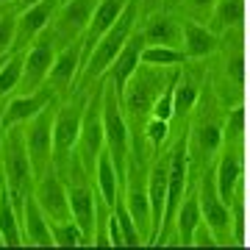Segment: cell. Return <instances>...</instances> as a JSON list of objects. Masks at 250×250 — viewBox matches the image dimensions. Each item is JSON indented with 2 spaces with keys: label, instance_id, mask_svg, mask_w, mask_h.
Segmentation results:
<instances>
[{
  "label": "cell",
  "instance_id": "obj_1",
  "mask_svg": "<svg viewBox=\"0 0 250 250\" xmlns=\"http://www.w3.org/2000/svg\"><path fill=\"white\" fill-rule=\"evenodd\" d=\"M0 161H3V178L9 184V192L14 197V206H22V195H28L36 184L34 167L28 159V147H25V131L22 125H11L3 128V145H0Z\"/></svg>",
  "mask_w": 250,
  "mask_h": 250
},
{
  "label": "cell",
  "instance_id": "obj_2",
  "mask_svg": "<svg viewBox=\"0 0 250 250\" xmlns=\"http://www.w3.org/2000/svg\"><path fill=\"white\" fill-rule=\"evenodd\" d=\"M139 0H128V6L125 11L120 14L114 25L108 28L106 34L100 36V42L92 47V53L86 56V62H83V81L92 83L95 78H100L103 72L111 70V64H114L117 53L125 47V42L131 39V34L136 31V14H139Z\"/></svg>",
  "mask_w": 250,
  "mask_h": 250
},
{
  "label": "cell",
  "instance_id": "obj_3",
  "mask_svg": "<svg viewBox=\"0 0 250 250\" xmlns=\"http://www.w3.org/2000/svg\"><path fill=\"white\" fill-rule=\"evenodd\" d=\"M103 131H106V150L111 153L117 172H120V178L125 184L131 139H128V123H125V114H123V98L111 83L103 86Z\"/></svg>",
  "mask_w": 250,
  "mask_h": 250
},
{
  "label": "cell",
  "instance_id": "obj_4",
  "mask_svg": "<svg viewBox=\"0 0 250 250\" xmlns=\"http://www.w3.org/2000/svg\"><path fill=\"white\" fill-rule=\"evenodd\" d=\"M75 150L81 156L83 170L95 175L100 153L106 150V131H103V89H98L83 106V123H81V136Z\"/></svg>",
  "mask_w": 250,
  "mask_h": 250
},
{
  "label": "cell",
  "instance_id": "obj_5",
  "mask_svg": "<svg viewBox=\"0 0 250 250\" xmlns=\"http://www.w3.org/2000/svg\"><path fill=\"white\" fill-rule=\"evenodd\" d=\"M59 100V98H56ZM56 100H50L34 120L22 123L25 131V147H28V159L34 167V175L39 178L42 172L53 164V120H56Z\"/></svg>",
  "mask_w": 250,
  "mask_h": 250
},
{
  "label": "cell",
  "instance_id": "obj_6",
  "mask_svg": "<svg viewBox=\"0 0 250 250\" xmlns=\"http://www.w3.org/2000/svg\"><path fill=\"white\" fill-rule=\"evenodd\" d=\"M56 34H42L34 45L25 50V64H22V81H20V95H31L47 86V75L56 62Z\"/></svg>",
  "mask_w": 250,
  "mask_h": 250
},
{
  "label": "cell",
  "instance_id": "obj_7",
  "mask_svg": "<svg viewBox=\"0 0 250 250\" xmlns=\"http://www.w3.org/2000/svg\"><path fill=\"white\" fill-rule=\"evenodd\" d=\"M36 203L42 206V211L50 223H67L72 220L70 211V197H67V184H64L62 172L56 164H50L34 184Z\"/></svg>",
  "mask_w": 250,
  "mask_h": 250
},
{
  "label": "cell",
  "instance_id": "obj_8",
  "mask_svg": "<svg viewBox=\"0 0 250 250\" xmlns=\"http://www.w3.org/2000/svg\"><path fill=\"white\" fill-rule=\"evenodd\" d=\"M83 106L86 100H64L56 108L53 120V164H62L78 145L81 123H83Z\"/></svg>",
  "mask_w": 250,
  "mask_h": 250
},
{
  "label": "cell",
  "instance_id": "obj_9",
  "mask_svg": "<svg viewBox=\"0 0 250 250\" xmlns=\"http://www.w3.org/2000/svg\"><path fill=\"white\" fill-rule=\"evenodd\" d=\"M123 203L128 206V211L134 217L139 233H142V236H153V208H150V195H147V181L139 175L136 161H128Z\"/></svg>",
  "mask_w": 250,
  "mask_h": 250
},
{
  "label": "cell",
  "instance_id": "obj_10",
  "mask_svg": "<svg viewBox=\"0 0 250 250\" xmlns=\"http://www.w3.org/2000/svg\"><path fill=\"white\" fill-rule=\"evenodd\" d=\"M59 3L62 0H42V3H34V6L17 11V42H14V50H28L39 36L45 34V28L50 25V20L59 11Z\"/></svg>",
  "mask_w": 250,
  "mask_h": 250
},
{
  "label": "cell",
  "instance_id": "obj_11",
  "mask_svg": "<svg viewBox=\"0 0 250 250\" xmlns=\"http://www.w3.org/2000/svg\"><path fill=\"white\" fill-rule=\"evenodd\" d=\"M20 225H22V245H31V248H56L53 231H50V220L45 217L42 206L36 203L34 189L28 195H22Z\"/></svg>",
  "mask_w": 250,
  "mask_h": 250
},
{
  "label": "cell",
  "instance_id": "obj_12",
  "mask_svg": "<svg viewBox=\"0 0 250 250\" xmlns=\"http://www.w3.org/2000/svg\"><path fill=\"white\" fill-rule=\"evenodd\" d=\"M197 197H200V211H203V223L214 231L217 239L231 236V208L225 203L220 192H217L214 175H206L197 187Z\"/></svg>",
  "mask_w": 250,
  "mask_h": 250
},
{
  "label": "cell",
  "instance_id": "obj_13",
  "mask_svg": "<svg viewBox=\"0 0 250 250\" xmlns=\"http://www.w3.org/2000/svg\"><path fill=\"white\" fill-rule=\"evenodd\" d=\"M98 3L100 0H64L56 11V36H62L64 42L83 39V31L89 28Z\"/></svg>",
  "mask_w": 250,
  "mask_h": 250
},
{
  "label": "cell",
  "instance_id": "obj_14",
  "mask_svg": "<svg viewBox=\"0 0 250 250\" xmlns=\"http://www.w3.org/2000/svg\"><path fill=\"white\" fill-rule=\"evenodd\" d=\"M145 70L134 72V78L128 81V86H125L123 92V106L131 111V114H142V111H147V108H153V103H156V98L161 95V81L153 75V70L156 67H147V64H142Z\"/></svg>",
  "mask_w": 250,
  "mask_h": 250
},
{
  "label": "cell",
  "instance_id": "obj_15",
  "mask_svg": "<svg viewBox=\"0 0 250 250\" xmlns=\"http://www.w3.org/2000/svg\"><path fill=\"white\" fill-rule=\"evenodd\" d=\"M83 67V39H75V42H67V45L56 53V62L50 67V75H47V86L59 95V92H67L72 86V81L78 75V70Z\"/></svg>",
  "mask_w": 250,
  "mask_h": 250
},
{
  "label": "cell",
  "instance_id": "obj_16",
  "mask_svg": "<svg viewBox=\"0 0 250 250\" xmlns=\"http://www.w3.org/2000/svg\"><path fill=\"white\" fill-rule=\"evenodd\" d=\"M56 95L50 86H42L39 92H31V95H17V98L6 100V108H3V128H11V125H22L28 120H34L42 108L56 100Z\"/></svg>",
  "mask_w": 250,
  "mask_h": 250
},
{
  "label": "cell",
  "instance_id": "obj_17",
  "mask_svg": "<svg viewBox=\"0 0 250 250\" xmlns=\"http://www.w3.org/2000/svg\"><path fill=\"white\" fill-rule=\"evenodd\" d=\"M170 192H167V211H164V223H172L181 208V200L187 195V172H189V156H187V142L181 139L170 156Z\"/></svg>",
  "mask_w": 250,
  "mask_h": 250
},
{
  "label": "cell",
  "instance_id": "obj_18",
  "mask_svg": "<svg viewBox=\"0 0 250 250\" xmlns=\"http://www.w3.org/2000/svg\"><path fill=\"white\" fill-rule=\"evenodd\" d=\"M142 47H145V34L134 31L131 39L125 42V47L117 53L114 64H111V78H108V83L120 92V98H123L128 81L134 78V72L139 70V64H142Z\"/></svg>",
  "mask_w": 250,
  "mask_h": 250
},
{
  "label": "cell",
  "instance_id": "obj_19",
  "mask_svg": "<svg viewBox=\"0 0 250 250\" xmlns=\"http://www.w3.org/2000/svg\"><path fill=\"white\" fill-rule=\"evenodd\" d=\"M125 6H128V0H100L98 3V9H95V14H92V20H89V28L83 31V62H86V56L92 53V47L100 42V36L120 20Z\"/></svg>",
  "mask_w": 250,
  "mask_h": 250
},
{
  "label": "cell",
  "instance_id": "obj_20",
  "mask_svg": "<svg viewBox=\"0 0 250 250\" xmlns=\"http://www.w3.org/2000/svg\"><path fill=\"white\" fill-rule=\"evenodd\" d=\"M167 192H170V167L164 161H156L147 172V195H150V208H153V236L164 225V211H167Z\"/></svg>",
  "mask_w": 250,
  "mask_h": 250
},
{
  "label": "cell",
  "instance_id": "obj_21",
  "mask_svg": "<svg viewBox=\"0 0 250 250\" xmlns=\"http://www.w3.org/2000/svg\"><path fill=\"white\" fill-rule=\"evenodd\" d=\"M145 42L147 45H170L178 47L184 42V22L172 17V14H153L145 25Z\"/></svg>",
  "mask_w": 250,
  "mask_h": 250
},
{
  "label": "cell",
  "instance_id": "obj_22",
  "mask_svg": "<svg viewBox=\"0 0 250 250\" xmlns=\"http://www.w3.org/2000/svg\"><path fill=\"white\" fill-rule=\"evenodd\" d=\"M95 181H98V195L103 197V203L111 206L114 208L117 203H120V184H123V178H120V172H117V164L114 159H111V153L103 150L98 159V167H95Z\"/></svg>",
  "mask_w": 250,
  "mask_h": 250
},
{
  "label": "cell",
  "instance_id": "obj_23",
  "mask_svg": "<svg viewBox=\"0 0 250 250\" xmlns=\"http://www.w3.org/2000/svg\"><path fill=\"white\" fill-rule=\"evenodd\" d=\"M0 236H3L6 248L22 245V225H20V214L17 206H14V197L9 192V184L3 187V195H0Z\"/></svg>",
  "mask_w": 250,
  "mask_h": 250
},
{
  "label": "cell",
  "instance_id": "obj_24",
  "mask_svg": "<svg viewBox=\"0 0 250 250\" xmlns=\"http://www.w3.org/2000/svg\"><path fill=\"white\" fill-rule=\"evenodd\" d=\"M203 223V211H200V197L197 192H187V197L181 200V208L175 214V228H178V236L184 245H192L195 239L197 225Z\"/></svg>",
  "mask_w": 250,
  "mask_h": 250
},
{
  "label": "cell",
  "instance_id": "obj_25",
  "mask_svg": "<svg viewBox=\"0 0 250 250\" xmlns=\"http://www.w3.org/2000/svg\"><path fill=\"white\" fill-rule=\"evenodd\" d=\"M239 178H242V164L233 153H225L220 164H217V175H214V184H217V192L223 197L225 203L231 206L233 197H236V187H239Z\"/></svg>",
  "mask_w": 250,
  "mask_h": 250
},
{
  "label": "cell",
  "instance_id": "obj_26",
  "mask_svg": "<svg viewBox=\"0 0 250 250\" xmlns=\"http://www.w3.org/2000/svg\"><path fill=\"white\" fill-rule=\"evenodd\" d=\"M217 47L214 34L206 25H197V22H184V42H181V50L189 56V59H203Z\"/></svg>",
  "mask_w": 250,
  "mask_h": 250
},
{
  "label": "cell",
  "instance_id": "obj_27",
  "mask_svg": "<svg viewBox=\"0 0 250 250\" xmlns=\"http://www.w3.org/2000/svg\"><path fill=\"white\" fill-rule=\"evenodd\" d=\"M22 64H25V50H17V53L9 56L6 64L0 67V100H6L11 92L20 89V81H22Z\"/></svg>",
  "mask_w": 250,
  "mask_h": 250
},
{
  "label": "cell",
  "instance_id": "obj_28",
  "mask_svg": "<svg viewBox=\"0 0 250 250\" xmlns=\"http://www.w3.org/2000/svg\"><path fill=\"white\" fill-rule=\"evenodd\" d=\"M181 62H184V50H181V47L147 45V42H145V47H142V64H147V67L164 70V67H175V64H181Z\"/></svg>",
  "mask_w": 250,
  "mask_h": 250
},
{
  "label": "cell",
  "instance_id": "obj_29",
  "mask_svg": "<svg viewBox=\"0 0 250 250\" xmlns=\"http://www.w3.org/2000/svg\"><path fill=\"white\" fill-rule=\"evenodd\" d=\"M50 231H53L56 248H78V245H86L83 231L78 228L75 220H67V223H50Z\"/></svg>",
  "mask_w": 250,
  "mask_h": 250
},
{
  "label": "cell",
  "instance_id": "obj_30",
  "mask_svg": "<svg viewBox=\"0 0 250 250\" xmlns=\"http://www.w3.org/2000/svg\"><path fill=\"white\" fill-rule=\"evenodd\" d=\"M17 42V11H3L0 14V53L9 56Z\"/></svg>",
  "mask_w": 250,
  "mask_h": 250
},
{
  "label": "cell",
  "instance_id": "obj_31",
  "mask_svg": "<svg viewBox=\"0 0 250 250\" xmlns=\"http://www.w3.org/2000/svg\"><path fill=\"white\" fill-rule=\"evenodd\" d=\"M114 214H117L120 228H123V233H125V245H139V242H142V233H139L134 217H131V211H128V206H125L123 200L114 206Z\"/></svg>",
  "mask_w": 250,
  "mask_h": 250
},
{
  "label": "cell",
  "instance_id": "obj_32",
  "mask_svg": "<svg viewBox=\"0 0 250 250\" xmlns=\"http://www.w3.org/2000/svg\"><path fill=\"white\" fill-rule=\"evenodd\" d=\"M195 139H197V147H200L206 156H211V153H217V147L223 142V131H220L217 125H200Z\"/></svg>",
  "mask_w": 250,
  "mask_h": 250
},
{
  "label": "cell",
  "instance_id": "obj_33",
  "mask_svg": "<svg viewBox=\"0 0 250 250\" xmlns=\"http://www.w3.org/2000/svg\"><path fill=\"white\" fill-rule=\"evenodd\" d=\"M175 111H181V114H187V111H192L197 103V89L189 83V81H175Z\"/></svg>",
  "mask_w": 250,
  "mask_h": 250
},
{
  "label": "cell",
  "instance_id": "obj_34",
  "mask_svg": "<svg viewBox=\"0 0 250 250\" xmlns=\"http://www.w3.org/2000/svg\"><path fill=\"white\" fill-rule=\"evenodd\" d=\"M175 81H172L170 86H167V89L161 92L159 98H156V103H153V117H159V120H170L172 114H175Z\"/></svg>",
  "mask_w": 250,
  "mask_h": 250
},
{
  "label": "cell",
  "instance_id": "obj_35",
  "mask_svg": "<svg viewBox=\"0 0 250 250\" xmlns=\"http://www.w3.org/2000/svg\"><path fill=\"white\" fill-rule=\"evenodd\" d=\"M106 236H108V245H111V248H123V245H125V233H123V228H120V220H117L114 208L108 211V220H106Z\"/></svg>",
  "mask_w": 250,
  "mask_h": 250
},
{
  "label": "cell",
  "instance_id": "obj_36",
  "mask_svg": "<svg viewBox=\"0 0 250 250\" xmlns=\"http://www.w3.org/2000/svg\"><path fill=\"white\" fill-rule=\"evenodd\" d=\"M167 123L170 120H159V117H153L147 123V139L153 142V147H161V142L167 139Z\"/></svg>",
  "mask_w": 250,
  "mask_h": 250
},
{
  "label": "cell",
  "instance_id": "obj_37",
  "mask_svg": "<svg viewBox=\"0 0 250 250\" xmlns=\"http://www.w3.org/2000/svg\"><path fill=\"white\" fill-rule=\"evenodd\" d=\"M239 17H242V0H223L220 3V20H223V25L236 22Z\"/></svg>",
  "mask_w": 250,
  "mask_h": 250
},
{
  "label": "cell",
  "instance_id": "obj_38",
  "mask_svg": "<svg viewBox=\"0 0 250 250\" xmlns=\"http://www.w3.org/2000/svg\"><path fill=\"white\" fill-rule=\"evenodd\" d=\"M189 3H192L195 9H208V6H214L217 0H189Z\"/></svg>",
  "mask_w": 250,
  "mask_h": 250
},
{
  "label": "cell",
  "instance_id": "obj_39",
  "mask_svg": "<svg viewBox=\"0 0 250 250\" xmlns=\"http://www.w3.org/2000/svg\"><path fill=\"white\" fill-rule=\"evenodd\" d=\"M233 134H239L242 131V111H236V114H233V128H231Z\"/></svg>",
  "mask_w": 250,
  "mask_h": 250
},
{
  "label": "cell",
  "instance_id": "obj_40",
  "mask_svg": "<svg viewBox=\"0 0 250 250\" xmlns=\"http://www.w3.org/2000/svg\"><path fill=\"white\" fill-rule=\"evenodd\" d=\"M34 3H42V0H17L14 6H17V9H28V6H34Z\"/></svg>",
  "mask_w": 250,
  "mask_h": 250
},
{
  "label": "cell",
  "instance_id": "obj_41",
  "mask_svg": "<svg viewBox=\"0 0 250 250\" xmlns=\"http://www.w3.org/2000/svg\"><path fill=\"white\" fill-rule=\"evenodd\" d=\"M3 108H6V100H0V145H3Z\"/></svg>",
  "mask_w": 250,
  "mask_h": 250
},
{
  "label": "cell",
  "instance_id": "obj_42",
  "mask_svg": "<svg viewBox=\"0 0 250 250\" xmlns=\"http://www.w3.org/2000/svg\"><path fill=\"white\" fill-rule=\"evenodd\" d=\"M139 3H142L145 9H150V6H156V3H159V0H139Z\"/></svg>",
  "mask_w": 250,
  "mask_h": 250
},
{
  "label": "cell",
  "instance_id": "obj_43",
  "mask_svg": "<svg viewBox=\"0 0 250 250\" xmlns=\"http://www.w3.org/2000/svg\"><path fill=\"white\" fill-rule=\"evenodd\" d=\"M11 3H17V0H0V6H6V9H9Z\"/></svg>",
  "mask_w": 250,
  "mask_h": 250
},
{
  "label": "cell",
  "instance_id": "obj_44",
  "mask_svg": "<svg viewBox=\"0 0 250 250\" xmlns=\"http://www.w3.org/2000/svg\"><path fill=\"white\" fill-rule=\"evenodd\" d=\"M3 187H6V178H3V172H0V195H3Z\"/></svg>",
  "mask_w": 250,
  "mask_h": 250
},
{
  "label": "cell",
  "instance_id": "obj_45",
  "mask_svg": "<svg viewBox=\"0 0 250 250\" xmlns=\"http://www.w3.org/2000/svg\"><path fill=\"white\" fill-rule=\"evenodd\" d=\"M6 59H9V56H3V53H0V67H3V64H6Z\"/></svg>",
  "mask_w": 250,
  "mask_h": 250
},
{
  "label": "cell",
  "instance_id": "obj_46",
  "mask_svg": "<svg viewBox=\"0 0 250 250\" xmlns=\"http://www.w3.org/2000/svg\"><path fill=\"white\" fill-rule=\"evenodd\" d=\"M3 11H6V6H0V14H3Z\"/></svg>",
  "mask_w": 250,
  "mask_h": 250
},
{
  "label": "cell",
  "instance_id": "obj_47",
  "mask_svg": "<svg viewBox=\"0 0 250 250\" xmlns=\"http://www.w3.org/2000/svg\"><path fill=\"white\" fill-rule=\"evenodd\" d=\"M0 248H3V236H0Z\"/></svg>",
  "mask_w": 250,
  "mask_h": 250
}]
</instances>
